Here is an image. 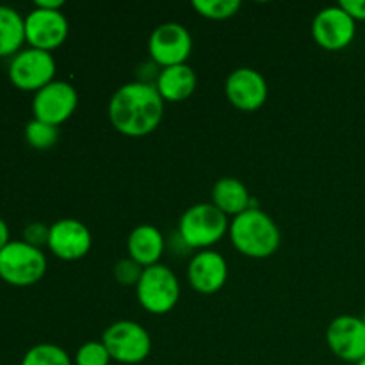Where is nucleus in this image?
Returning a JSON list of instances; mask_svg holds the SVG:
<instances>
[{
	"instance_id": "obj_1",
	"label": "nucleus",
	"mask_w": 365,
	"mask_h": 365,
	"mask_svg": "<svg viewBox=\"0 0 365 365\" xmlns=\"http://www.w3.org/2000/svg\"><path fill=\"white\" fill-rule=\"evenodd\" d=\"M164 100L155 84L128 82L116 89L109 102V120L127 138H145L163 121Z\"/></svg>"
},
{
	"instance_id": "obj_2",
	"label": "nucleus",
	"mask_w": 365,
	"mask_h": 365,
	"mask_svg": "<svg viewBox=\"0 0 365 365\" xmlns=\"http://www.w3.org/2000/svg\"><path fill=\"white\" fill-rule=\"evenodd\" d=\"M230 241L239 253L250 259H267L280 248L282 235L277 223L257 207H250L230 223Z\"/></svg>"
},
{
	"instance_id": "obj_3",
	"label": "nucleus",
	"mask_w": 365,
	"mask_h": 365,
	"mask_svg": "<svg viewBox=\"0 0 365 365\" xmlns=\"http://www.w3.org/2000/svg\"><path fill=\"white\" fill-rule=\"evenodd\" d=\"M230 230L227 214L212 203H196L189 207L178 223V235L191 250H209Z\"/></svg>"
},
{
	"instance_id": "obj_4",
	"label": "nucleus",
	"mask_w": 365,
	"mask_h": 365,
	"mask_svg": "<svg viewBox=\"0 0 365 365\" xmlns=\"http://www.w3.org/2000/svg\"><path fill=\"white\" fill-rule=\"evenodd\" d=\"M46 273L43 250L25 241H11L0 250V278L13 287H31Z\"/></svg>"
},
{
	"instance_id": "obj_5",
	"label": "nucleus",
	"mask_w": 365,
	"mask_h": 365,
	"mask_svg": "<svg viewBox=\"0 0 365 365\" xmlns=\"http://www.w3.org/2000/svg\"><path fill=\"white\" fill-rule=\"evenodd\" d=\"M138 302L146 312L168 314L177 307L180 299V284L173 271L164 264H155L143 271L139 284L135 285Z\"/></svg>"
},
{
	"instance_id": "obj_6",
	"label": "nucleus",
	"mask_w": 365,
	"mask_h": 365,
	"mask_svg": "<svg viewBox=\"0 0 365 365\" xmlns=\"http://www.w3.org/2000/svg\"><path fill=\"white\" fill-rule=\"evenodd\" d=\"M103 346L118 364L135 365L148 359L152 337L143 324L135 321H116L102 335Z\"/></svg>"
},
{
	"instance_id": "obj_7",
	"label": "nucleus",
	"mask_w": 365,
	"mask_h": 365,
	"mask_svg": "<svg viewBox=\"0 0 365 365\" xmlns=\"http://www.w3.org/2000/svg\"><path fill=\"white\" fill-rule=\"evenodd\" d=\"M56 59L52 52L38 48L20 50L16 56L11 57L9 63V81L20 91L38 93L50 82L56 81Z\"/></svg>"
},
{
	"instance_id": "obj_8",
	"label": "nucleus",
	"mask_w": 365,
	"mask_h": 365,
	"mask_svg": "<svg viewBox=\"0 0 365 365\" xmlns=\"http://www.w3.org/2000/svg\"><path fill=\"white\" fill-rule=\"evenodd\" d=\"M192 52L191 32L180 24L168 21L153 29L148 39V53L153 64L160 68L185 64Z\"/></svg>"
},
{
	"instance_id": "obj_9",
	"label": "nucleus",
	"mask_w": 365,
	"mask_h": 365,
	"mask_svg": "<svg viewBox=\"0 0 365 365\" xmlns=\"http://www.w3.org/2000/svg\"><path fill=\"white\" fill-rule=\"evenodd\" d=\"M77 103L78 95L70 82L53 81L34 95L32 114L34 120L59 127L73 116Z\"/></svg>"
},
{
	"instance_id": "obj_10",
	"label": "nucleus",
	"mask_w": 365,
	"mask_h": 365,
	"mask_svg": "<svg viewBox=\"0 0 365 365\" xmlns=\"http://www.w3.org/2000/svg\"><path fill=\"white\" fill-rule=\"evenodd\" d=\"M70 34V24L61 11L34 9L25 16V43L31 48L52 50L59 48Z\"/></svg>"
},
{
	"instance_id": "obj_11",
	"label": "nucleus",
	"mask_w": 365,
	"mask_h": 365,
	"mask_svg": "<svg viewBox=\"0 0 365 365\" xmlns=\"http://www.w3.org/2000/svg\"><path fill=\"white\" fill-rule=\"evenodd\" d=\"M356 21L341 6L324 7L312 21V36L317 45L330 52L344 50L355 39Z\"/></svg>"
},
{
	"instance_id": "obj_12",
	"label": "nucleus",
	"mask_w": 365,
	"mask_h": 365,
	"mask_svg": "<svg viewBox=\"0 0 365 365\" xmlns=\"http://www.w3.org/2000/svg\"><path fill=\"white\" fill-rule=\"evenodd\" d=\"M327 344L344 362L365 359V323L362 317L339 316L327 328Z\"/></svg>"
},
{
	"instance_id": "obj_13",
	"label": "nucleus",
	"mask_w": 365,
	"mask_h": 365,
	"mask_svg": "<svg viewBox=\"0 0 365 365\" xmlns=\"http://www.w3.org/2000/svg\"><path fill=\"white\" fill-rule=\"evenodd\" d=\"M227 98L235 109L253 113L259 110L267 100V82L260 71L253 68H237L225 82Z\"/></svg>"
},
{
	"instance_id": "obj_14",
	"label": "nucleus",
	"mask_w": 365,
	"mask_h": 365,
	"mask_svg": "<svg viewBox=\"0 0 365 365\" xmlns=\"http://www.w3.org/2000/svg\"><path fill=\"white\" fill-rule=\"evenodd\" d=\"M91 232L78 220H59L50 225L48 250L61 260L75 262L84 259L91 250Z\"/></svg>"
},
{
	"instance_id": "obj_15",
	"label": "nucleus",
	"mask_w": 365,
	"mask_h": 365,
	"mask_svg": "<svg viewBox=\"0 0 365 365\" xmlns=\"http://www.w3.org/2000/svg\"><path fill=\"white\" fill-rule=\"evenodd\" d=\"M187 280L200 294H216L228 280L227 260L214 250L196 253L187 266Z\"/></svg>"
},
{
	"instance_id": "obj_16",
	"label": "nucleus",
	"mask_w": 365,
	"mask_h": 365,
	"mask_svg": "<svg viewBox=\"0 0 365 365\" xmlns=\"http://www.w3.org/2000/svg\"><path fill=\"white\" fill-rule=\"evenodd\" d=\"M196 86H198V77L187 63L160 68L159 77L155 81V88L164 102L173 103L187 100L196 91Z\"/></svg>"
},
{
	"instance_id": "obj_17",
	"label": "nucleus",
	"mask_w": 365,
	"mask_h": 365,
	"mask_svg": "<svg viewBox=\"0 0 365 365\" xmlns=\"http://www.w3.org/2000/svg\"><path fill=\"white\" fill-rule=\"evenodd\" d=\"M127 252L132 260L146 267L159 264L164 253V237L153 225H139L128 234Z\"/></svg>"
},
{
	"instance_id": "obj_18",
	"label": "nucleus",
	"mask_w": 365,
	"mask_h": 365,
	"mask_svg": "<svg viewBox=\"0 0 365 365\" xmlns=\"http://www.w3.org/2000/svg\"><path fill=\"white\" fill-rule=\"evenodd\" d=\"M212 205L227 216H239L252 207V198L241 180L232 177L220 178L212 187Z\"/></svg>"
},
{
	"instance_id": "obj_19",
	"label": "nucleus",
	"mask_w": 365,
	"mask_h": 365,
	"mask_svg": "<svg viewBox=\"0 0 365 365\" xmlns=\"http://www.w3.org/2000/svg\"><path fill=\"white\" fill-rule=\"evenodd\" d=\"M25 43V18L9 6H0V57H13Z\"/></svg>"
},
{
	"instance_id": "obj_20",
	"label": "nucleus",
	"mask_w": 365,
	"mask_h": 365,
	"mask_svg": "<svg viewBox=\"0 0 365 365\" xmlns=\"http://www.w3.org/2000/svg\"><path fill=\"white\" fill-rule=\"evenodd\" d=\"M20 365H71V359L61 346L36 344L21 359Z\"/></svg>"
},
{
	"instance_id": "obj_21",
	"label": "nucleus",
	"mask_w": 365,
	"mask_h": 365,
	"mask_svg": "<svg viewBox=\"0 0 365 365\" xmlns=\"http://www.w3.org/2000/svg\"><path fill=\"white\" fill-rule=\"evenodd\" d=\"M191 6L207 20H228L237 14L242 4L239 0H192Z\"/></svg>"
},
{
	"instance_id": "obj_22",
	"label": "nucleus",
	"mask_w": 365,
	"mask_h": 365,
	"mask_svg": "<svg viewBox=\"0 0 365 365\" xmlns=\"http://www.w3.org/2000/svg\"><path fill=\"white\" fill-rule=\"evenodd\" d=\"M59 139V127L39 120H31L25 127V141L36 150H48Z\"/></svg>"
},
{
	"instance_id": "obj_23",
	"label": "nucleus",
	"mask_w": 365,
	"mask_h": 365,
	"mask_svg": "<svg viewBox=\"0 0 365 365\" xmlns=\"http://www.w3.org/2000/svg\"><path fill=\"white\" fill-rule=\"evenodd\" d=\"M110 355L102 341H89L77 349L75 365H109Z\"/></svg>"
},
{
	"instance_id": "obj_24",
	"label": "nucleus",
	"mask_w": 365,
	"mask_h": 365,
	"mask_svg": "<svg viewBox=\"0 0 365 365\" xmlns=\"http://www.w3.org/2000/svg\"><path fill=\"white\" fill-rule=\"evenodd\" d=\"M143 271H145V267L139 266L130 257H127V259H121L116 262V266H114V278L121 285H138L143 277Z\"/></svg>"
},
{
	"instance_id": "obj_25",
	"label": "nucleus",
	"mask_w": 365,
	"mask_h": 365,
	"mask_svg": "<svg viewBox=\"0 0 365 365\" xmlns=\"http://www.w3.org/2000/svg\"><path fill=\"white\" fill-rule=\"evenodd\" d=\"M48 235L50 227H46L45 223H31L25 227L24 241L41 250V246H48Z\"/></svg>"
},
{
	"instance_id": "obj_26",
	"label": "nucleus",
	"mask_w": 365,
	"mask_h": 365,
	"mask_svg": "<svg viewBox=\"0 0 365 365\" xmlns=\"http://www.w3.org/2000/svg\"><path fill=\"white\" fill-rule=\"evenodd\" d=\"M339 6L355 21H365V0H341Z\"/></svg>"
},
{
	"instance_id": "obj_27",
	"label": "nucleus",
	"mask_w": 365,
	"mask_h": 365,
	"mask_svg": "<svg viewBox=\"0 0 365 365\" xmlns=\"http://www.w3.org/2000/svg\"><path fill=\"white\" fill-rule=\"evenodd\" d=\"M64 6L63 0H36L34 7L38 9H48V11H61V7Z\"/></svg>"
},
{
	"instance_id": "obj_28",
	"label": "nucleus",
	"mask_w": 365,
	"mask_h": 365,
	"mask_svg": "<svg viewBox=\"0 0 365 365\" xmlns=\"http://www.w3.org/2000/svg\"><path fill=\"white\" fill-rule=\"evenodd\" d=\"M9 228H7V223L6 221L0 217V250L6 248L7 245H9Z\"/></svg>"
},
{
	"instance_id": "obj_29",
	"label": "nucleus",
	"mask_w": 365,
	"mask_h": 365,
	"mask_svg": "<svg viewBox=\"0 0 365 365\" xmlns=\"http://www.w3.org/2000/svg\"><path fill=\"white\" fill-rule=\"evenodd\" d=\"M355 365H365V359H362V360H360V362H356Z\"/></svg>"
},
{
	"instance_id": "obj_30",
	"label": "nucleus",
	"mask_w": 365,
	"mask_h": 365,
	"mask_svg": "<svg viewBox=\"0 0 365 365\" xmlns=\"http://www.w3.org/2000/svg\"><path fill=\"white\" fill-rule=\"evenodd\" d=\"M362 319H364V323H365V316H364V317H362Z\"/></svg>"
}]
</instances>
